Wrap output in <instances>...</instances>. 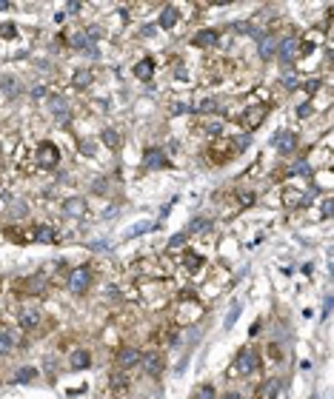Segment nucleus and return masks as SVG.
Listing matches in <instances>:
<instances>
[{"label":"nucleus","mask_w":334,"mask_h":399,"mask_svg":"<svg viewBox=\"0 0 334 399\" xmlns=\"http://www.w3.org/2000/svg\"><path fill=\"white\" fill-rule=\"evenodd\" d=\"M320 89V80H308L306 83V91H317Z\"/></svg>","instance_id":"43"},{"label":"nucleus","mask_w":334,"mask_h":399,"mask_svg":"<svg viewBox=\"0 0 334 399\" xmlns=\"http://www.w3.org/2000/svg\"><path fill=\"white\" fill-rule=\"evenodd\" d=\"M86 211H89L86 197H69L63 203V214H69V217H86Z\"/></svg>","instance_id":"5"},{"label":"nucleus","mask_w":334,"mask_h":399,"mask_svg":"<svg viewBox=\"0 0 334 399\" xmlns=\"http://www.w3.org/2000/svg\"><path fill=\"white\" fill-rule=\"evenodd\" d=\"M35 239H37V242H43V245L54 242V228H49V225H40V228L35 231Z\"/></svg>","instance_id":"23"},{"label":"nucleus","mask_w":334,"mask_h":399,"mask_svg":"<svg viewBox=\"0 0 334 399\" xmlns=\"http://www.w3.org/2000/svg\"><path fill=\"white\" fill-rule=\"evenodd\" d=\"M186 111H189V106H183V103H177L175 106V114H186Z\"/></svg>","instance_id":"47"},{"label":"nucleus","mask_w":334,"mask_h":399,"mask_svg":"<svg viewBox=\"0 0 334 399\" xmlns=\"http://www.w3.org/2000/svg\"><path fill=\"white\" fill-rule=\"evenodd\" d=\"M92 248H95V251H103V248H109V242H106V239H97V242H92Z\"/></svg>","instance_id":"41"},{"label":"nucleus","mask_w":334,"mask_h":399,"mask_svg":"<svg viewBox=\"0 0 334 399\" xmlns=\"http://www.w3.org/2000/svg\"><path fill=\"white\" fill-rule=\"evenodd\" d=\"M217 40H220V35L214 32V29H203V32H197V35H194L192 43L197 46V49H206V46H214Z\"/></svg>","instance_id":"11"},{"label":"nucleus","mask_w":334,"mask_h":399,"mask_svg":"<svg viewBox=\"0 0 334 399\" xmlns=\"http://www.w3.org/2000/svg\"><path fill=\"white\" fill-rule=\"evenodd\" d=\"M248 146H252V137H248V134H237V137L231 140V149H234V154H237V151H246Z\"/></svg>","instance_id":"28"},{"label":"nucleus","mask_w":334,"mask_h":399,"mask_svg":"<svg viewBox=\"0 0 334 399\" xmlns=\"http://www.w3.org/2000/svg\"><path fill=\"white\" fill-rule=\"evenodd\" d=\"M40 311L37 308H20V314H18V319H20V325L23 328H35V325H40Z\"/></svg>","instance_id":"10"},{"label":"nucleus","mask_w":334,"mask_h":399,"mask_svg":"<svg viewBox=\"0 0 334 399\" xmlns=\"http://www.w3.org/2000/svg\"><path fill=\"white\" fill-rule=\"evenodd\" d=\"M223 399H240V393H234V390H229V393H226V396Z\"/></svg>","instance_id":"48"},{"label":"nucleus","mask_w":334,"mask_h":399,"mask_svg":"<svg viewBox=\"0 0 334 399\" xmlns=\"http://www.w3.org/2000/svg\"><path fill=\"white\" fill-rule=\"evenodd\" d=\"M32 97H35V100H40V97H46V89H43V86H37V89H35V91H32Z\"/></svg>","instance_id":"44"},{"label":"nucleus","mask_w":334,"mask_h":399,"mask_svg":"<svg viewBox=\"0 0 334 399\" xmlns=\"http://www.w3.org/2000/svg\"><path fill=\"white\" fill-rule=\"evenodd\" d=\"M192 399H214V388H211V385H203V388L194 390Z\"/></svg>","instance_id":"32"},{"label":"nucleus","mask_w":334,"mask_h":399,"mask_svg":"<svg viewBox=\"0 0 334 399\" xmlns=\"http://www.w3.org/2000/svg\"><path fill=\"white\" fill-rule=\"evenodd\" d=\"M35 376H37V371L26 365V368H18V373H15V382H20V385H26V382H32Z\"/></svg>","instance_id":"24"},{"label":"nucleus","mask_w":334,"mask_h":399,"mask_svg":"<svg viewBox=\"0 0 334 399\" xmlns=\"http://www.w3.org/2000/svg\"><path fill=\"white\" fill-rule=\"evenodd\" d=\"M220 128H223L220 123H209V125H206V131H209V134H220Z\"/></svg>","instance_id":"42"},{"label":"nucleus","mask_w":334,"mask_h":399,"mask_svg":"<svg viewBox=\"0 0 334 399\" xmlns=\"http://www.w3.org/2000/svg\"><path fill=\"white\" fill-rule=\"evenodd\" d=\"M89 280H92L89 268H74V271H71V277H69V288H71L74 294H83V291H86V285H89Z\"/></svg>","instance_id":"4"},{"label":"nucleus","mask_w":334,"mask_h":399,"mask_svg":"<svg viewBox=\"0 0 334 399\" xmlns=\"http://www.w3.org/2000/svg\"><path fill=\"white\" fill-rule=\"evenodd\" d=\"M200 111H217V114H223V106H217L214 100H206V103H200Z\"/></svg>","instance_id":"34"},{"label":"nucleus","mask_w":334,"mask_h":399,"mask_svg":"<svg viewBox=\"0 0 334 399\" xmlns=\"http://www.w3.org/2000/svg\"><path fill=\"white\" fill-rule=\"evenodd\" d=\"M12 345H15V334L6 328H0V354H9Z\"/></svg>","instance_id":"21"},{"label":"nucleus","mask_w":334,"mask_h":399,"mask_svg":"<svg viewBox=\"0 0 334 399\" xmlns=\"http://www.w3.org/2000/svg\"><path fill=\"white\" fill-rule=\"evenodd\" d=\"M177 15H180V12L175 9V6H166V9H163V15H160V26L163 29H172L177 23Z\"/></svg>","instance_id":"18"},{"label":"nucleus","mask_w":334,"mask_h":399,"mask_svg":"<svg viewBox=\"0 0 334 399\" xmlns=\"http://www.w3.org/2000/svg\"><path fill=\"white\" fill-rule=\"evenodd\" d=\"M151 74H154V60H151V57H146V60H140L137 66H134V77L149 80Z\"/></svg>","instance_id":"15"},{"label":"nucleus","mask_w":334,"mask_h":399,"mask_svg":"<svg viewBox=\"0 0 334 399\" xmlns=\"http://www.w3.org/2000/svg\"><path fill=\"white\" fill-rule=\"evenodd\" d=\"M323 217H325V220L331 217V197H325V203H323Z\"/></svg>","instance_id":"39"},{"label":"nucleus","mask_w":334,"mask_h":399,"mask_svg":"<svg viewBox=\"0 0 334 399\" xmlns=\"http://www.w3.org/2000/svg\"><path fill=\"white\" fill-rule=\"evenodd\" d=\"M283 86H286V89H294V86H297V77H294V74H291V77H283Z\"/></svg>","instance_id":"40"},{"label":"nucleus","mask_w":334,"mask_h":399,"mask_svg":"<svg viewBox=\"0 0 334 399\" xmlns=\"http://www.w3.org/2000/svg\"><path fill=\"white\" fill-rule=\"evenodd\" d=\"M103 143L109 146V149H120V134H117L115 128H106V131H103Z\"/></svg>","instance_id":"27"},{"label":"nucleus","mask_w":334,"mask_h":399,"mask_svg":"<svg viewBox=\"0 0 334 399\" xmlns=\"http://www.w3.org/2000/svg\"><path fill=\"white\" fill-rule=\"evenodd\" d=\"M26 214H29V205L23 203V200H12L9 203V217L12 220H23Z\"/></svg>","instance_id":"17"},{"label":"nucleus","mask_w":334,"mask_h":399,"mask_svg":"<svg viewBox=\"0 0 334 399\" xmlns=\"http://www.w3.org/2000/svg\"><path fill=\"white\" fill-rule=\"evenodd\" d=\"M140 351H137V348H123V351H120V354H117V362L123 365V368H132V365H137L140 362Z\"/></svg>","instance_id":"13"},{"label":"nucleus","mask_w":334,"mask_h":399,"mask_svg":"<svg viewBox=\"0 0 334 399\" xmlns=\"http://www.w3.org/2000/svg\"><path fill=\"white\" fill-rule=\"evenodd\" d=\"M294 146H297V137H294L291 131H277L274 134V149L280 151V154H291Z\"/></svg>","instance_id":"6"},{"label":"nucleus","mask_w":334,"mask_h":399,"mask_svg":"<svg viewBox=\"0 0 334 399\" xmlns=\"http://www.w3.org/2000/svg\"><path fill=\"white\" fill-rule=\"evenodd\" d=\"M294 46H297V40H294V37H286V40H283V46H280V60H283V63H289V60H291V54H294Z\"/></svg>","instance_id":"22"},{"label":"nucleus","mask_w":334,"mask_h":399,"mask_svg":"<svg viewBox=\"0 0 334 399\" xmlns=\"http://www.w3.org/2000/svg\"><path fill=\"white\" fill-rule=\"evenodd\" d=\"M260 368V359H257V351L246 348L237 354V362H234V373H255Z\"/></svg>","instance_id":"1"},{"label":"nucleus","mask_w":334,"mask_h":399,"mask_svg":"<svg viewBox=\"0 0 334 399\" xmlns=\"http://www.w3.org/2000/svg\"><path fill=\"white\" fill-rule=\"evenodd\" d=\"M57 160H60L57 146H54V143H40V149H37V163H40L43 169H54Z\"/></svg>","instance_id":"3"},{"label":"nucleus","mask_w":334,"mask_h":399,"mask_svg":"<svg viewBox=\"0 0 334 399\" xmlns=\"http://www.w3.org/2000/svg\"><path fill=\"white\" fill-rule=\"evenodd\" d=\"M143 166H146V169H166L169 160H166V154H163L160 149H149L146 151V157H143Z\"/></svg>","instance_id":"9"},{"label":"nucleus","mask_w":334,"mask_h":399,"mask_svg":"<svg viewBox=\"0 0 334 399\" xmlns=\"http://www.w3.org/2000/svg\"><path fill=\"white\" fill-rule=\"evenodd\" d=\"M112 388H115V390H123V388H129V379H126L123 373H120V376H115V379H112Z\"/></svg>","instance_id":"35"},{"label":"nucleus","mask_w":334,"mask_h":399,"mask_svg":"<svg viewBox=\"0 0 334 399\" xmlns=\"http://www.w3.org/2000/svg\"><path fill=\"white\" fill-rule=\"evenodd\" d=\"M71 46H74V49H86V46H92V40H89L86 35H74L71 37Z\"/></svg>","instance_id":"33"},{"label":"nucleus","mask_w":334,"mask_h":399,"mask_svg":"<svg viewBox=\"0 0 334 399\" xmlns=\"http://www.w3.org/2000/svg\"><path fill=\"white\" fill-rule=\"evenodd\" d=\"M49 111H52L57 120H69V114H71V108H69V100L66 97H49Z\"/></svg>","instance_id":"8"},{"label":"nucleus","mask_w":334,"mask_h":399,"mask_svg":"<svg viewBox=\"0 0 334 399\" xmlns=\"http://www.w3.org/2000/svg\"><path fill=\"white\" fill-rule=\"evenodd\" d=\"M66 12H69V15H74V12H80V3H66Z\"/></svg>","instance_id":"45"},{"label":"nucleus","mask_w":334,"mask_h":399,"mask_svg":"<svg viewBox=\"0 0 334 399\" xmlns=\"http://www.w3.org/2000/svg\"><path fill=\"white\" fill-rule=\"evenodd\" d=\"M183 262H186V268H189V271H197V268L203 265V257H197L194 251H186V254H183Z\"/></svg>","instance_id":"26"},{"label":"nucleus","mask_w":334,"mask_h":399,"mask_svg":"<svg viewBox=\"0 0 334 399\" xmlns=\"http://www.w3.org/2000/svg\"><path fill=\"white\" fill-rule=\"evenodd\" d=\"M92 80H95V74H92V71H77V74H74V86H77V89H86Z\"/></svg>","instance_id":"30"},{"label":"nucleus","mask_w":334,"mask_h":399,"mask_svg":"<svg viewBox=\"0 0 334 399\" xmlns=\"http://www.w3.org/2000/svg\"><path fill=\"white\" fill-rule=\"evenodd\" d=\"M277 390H280V382L277 379H266L260 388H257V399H277Z\"/></svg>","instance_id":"14"},{"label":"nucleus","mask_w":334,"mask_h":399,"mask_svg":"<svg viewBox=\"0 0 334 399\" xmlns=\"http://www.w3.org/2000/svg\"><path fill=\"white\" fill-rule=\"evenodd\" d=\"M26 285H29V288H26L29 294H43L46 280H43V277H32V280H26Z\"/></svg>","instance_id":"29"},{"label":"nucleus","mask_w":334,"mask_h":399,"mask_svg":"<svg viewBox=\"0 0 334 399\" xmlns=\"http://www.w3.org/2000/svg\"><path fill=\"white\" fill-rule=\"evenodd\" d=\"M151 228H154V222H151V220H143V222H137V225H132V228H126V231H123V239L140 237V234H146V231H151Z\"/></svg>","instance_id":"16"},{"label":"nucleus","mask_w":334,"mask_h":399,"mask_svg":"<svg viewBox=\"0 0 334 399\" xmlns=\"http://www.w3.org/2000/svg\"><path fill=\"white\" fill-rule=\"evenodd\" d=\"M269 108L272 106H246V114H243V128H257V125L263 123L266 117H269Z\"/></svg>","instance_id":"2"},{"label":"nucleus","mask_w":334,"mask_h":399,"mask_svg":"<svg viewBox=\"0 0 334 399\" xmlns=\"http://www.w3.org/2000/svg\"><path fill=\"white\" fill-rule=\"evenodd\" d=\"M3 91H6V97H18L20 94V83L15 77H3Z\"/></svg>","instance_id":"25"},{"label":"nucleus","mask_w":334,"mask_h":399,"mask_svg":"<svg viewBox=\"0 0 334 399\" xmlns=\"http://www.w3.org/2000/svg\"><path fill=\"white\" fill-rule=\"evenodd\" d=\"M92 365V354L89 351H74V354L69 356V368L71 371H83V368H89Z\"/></svg>","instance_id":"12"},{"label":"nucleus","mask_w":334,"mask_h":399,"mask_svg":"<svg viewBox=\"0 0 334 399\" xmlns=\"http://www.w3.org/2000/svg\"><path fill=\"white\" fill-rule=\"evenodd\" d=\"M291 174H300V177H308V174H311V169H308V163H306V160H297V163L291 166Z\"/></svg>","instance_id":"31"},{"label":"nucleus","mask_w":334,"mask_h":399,"mask_svg":"<svg viewBox=\"0 0 334 399\" xmlns=\"http://www.w3.org/2000/svg\"><path fill=\"white\" fill-rule=\"evenodd\" d=\"M274 52H277V40L269 37V35H263L260 37V57H272Z\"/></svg>","instance_id":"19"},{"label":"nucleus","mask_w":334,"mask_h":399,"mask_svg":"<svg viewBox=\"0 0 334 399\" xmlns=\"http://www.w3.org/2000/svg\"><path fill=\"white\" fill-rule=\"evenodd\" d=\"M240 308H243V305H240V300H234V302H231L229 317H226V322H223V328H226V331H231V328H234V322H237V317H240Z\"/></svg>","instance_id":"20"},{"label":"nucleus","mask_w":334,"mask_h":399,"mask_svg":"<svg viewBox=\"0 0 334 399\" xmlns=\"http://www.w3.org/2000/svg\"><path fill=\"white\" fill-rule=\"evenodd\" d=\"M15 32H18V29H15V23H3V26H0V35H3V37H12Z\"/></svg>","instance_id":"38"},{"label":"nucleus","mask_w":334,"mask_h":399,"mask_svg":"<svg viewBox=\"0 0 334 399\" xmlns=\"http://www.w3.org/2000/svg\"><path fill=\"white\" fill-rule=\"evenodd\" d=\"M203 228H209V222H206V220H194L192 225H189V231H186V234H194V231H203Z\"/></svg>","instance_id":"36"},{"label":"nucleus","mask_w":334,"mask_h":399,"mask_svg":"<svg viewBox=\"0 0 334 399\" xmlns=\"http://www.w3.org/2000/svg\"><path fill=\"white\" fill-rule=\"evenodd\" d=\"M328 311H331V297H325V305H323V317H328Z\"/></svg>","instance_id":"46"},{"label":"nucleus","mask_w":334,"mask_h":399,"mask_svg":"<svg viewBox=\"0 0 334 399\" xmlns=\"http://www.w3.org/2000/svg\"><path fill=\"white\" fill-rule=\"evenodd\" d=\"M140 362H143V368H146V373H149V376H157V373L163 371V356H160L157 351H149V354H143V356H140Z\"/></svg>","instance_id":"7"},{"label":"nucleus","mask_w":334,"mask_h":399,"mask_svg":"<svg viewBox=\"0 0 334 399\" xmlns=\"http://www.w3.org/2000/svg\"><path fill=\"white\" fill-rule=\"evenodd\" d=\"M183 242H186V231H183V234H175V237L169 239V245H172V248H180Z\"/></svg>","instance_id":"37"}]
</instances>
